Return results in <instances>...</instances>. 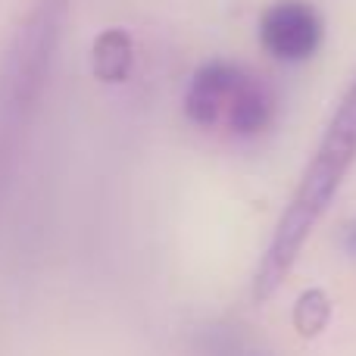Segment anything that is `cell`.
Instances as JSON below:
<instances>
[{"mask_svg":"<svg viewBox=\"0 0 356 356\" xmlns=\"http://www.w3.org/2000/svg\"><path fill=\"white\" fill-rule=\"evenodd\" d=\"M278 97L272 91V85L259 75L247 72L244 81L238 88V97L232 104V113L225 119V129L234 135H259L263 129H269V122L275 119Z\"/></svg>","mask_w":356,"mask_h":356,"instance_id":"5b68a950","label":"cell"},{"mask_svg":"<svg viewBox=\"0 0 356 356\" xmlns=\"http://www.w3.org/2000/svg\"><path fill=\"white\" fill-rule=\"evenodd\" d=\"M259 41L275 60L300 63L322 44V19L307 0H278L259 19Z\"/></svg>","mask_w":356,"mask_h":356,"instance_id":"3957f363","label":"cell"},{"mask_svg":"<svg viewBox=\"0 0 356 356\" xmlns=\"http://www.w3.org/2000/svg\"><path fill=\"white\" fill-rule=\"evenodd\" d=\"M350 247H353V253H356V228L350 232Z\"/></svg>","mask_w":356,"mask_h":356,"instance_id":"9c48e42d","label":"cell"},{"mask_svg":"<svg viewBox=\"0 0 356 356\" xmlns=\"http://www.w3.org/2000/svg\"><path fill=\"white\" fill-rule=\"evenodd\" d=\"M197 353L200 356H269L263 344L250 338L241 325L216 322L197 334Z\"/></svg>","mask_w":356,"mask_h":356,"instance_id":"52a82bcc","label":"cell"},{"mask_svg":"<svg viewBox=\"0 0 356 356\" xmlns=\"http://www.w3.org/2000/svg\"><path fill=\"white\" fill-rule=\"evenodd\" d=\"M353 163H356V79L347 88L338 110H334L332 122H328L325 135H322L319 150L309 160L291 203L284 207L282 219L275 225V234L269 241V250L259 259L257 278H253V297L257 300H269L282 288V282L294 269L307 238L319 225L325 209L332 207L334 194H338L341 181L350 172Z\"/></svg>","mask_w":356,"mask_h":356,"instance_id":"6da1fadb","label":"cell"},{"mask_svg":"<svg viewBox=\"0 0 356 356\" xmlns=\"http://www.w3.org/2000/svg\"><path fill=\"white\" fill-rule=\"evenodd\" d=\"M72 0H35L0 56V181L47 91Z\"/></svg>","mask_w":356,"mask_h":356,"instance_id":"7a4b0ae2","label":"cell"},{"mask_svg":"<svg viewBox=\"0 0 356 356\" xmlns=\"http://www.w3.org/2000/svg\"><path fill=\"white\" fill-rule=\"evenodd\" d=\"M294 328L300 338H319L332 322V297L322 288H309L294 303Z\"/></svg>","mask_w":356,"mask_h":356,"instance_id":"ba28073f","label":"cell"},{"mask_svg":"<svg viewBox=\"0 0 356 356\" xmlns=\"http://www.w3.org/2000/svg\"><path fill=\"white\" fill-rule=\"evenodd\" d=\"M135 66V41L125 29H106L91 47V69L104 85H122Z\"/></svg>","mask_w":356,"mask_h":356,"instance_id":"8992f818","label":"cell"},{"mask_svg":"<svg viewBox=\"0 0 356 356\" xmlns=\"http://www.w3.org/2000/svg\"><path fill=\"white\" fill-rule=\"evenodd\" d=\"M247 69L234 66V63H203L194 72L188 91H184V116L200 129H216L225 125L232 104L238 97V88L244 81Z\"/></svg>","mask_w":356,"mask_h":356,"instance_id":"277c9868","label":"cell"}]
</instances>
